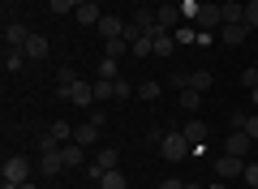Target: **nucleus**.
Masks as SVG:
<instances>
[{"label": "nucleus", "instance_id": "nucleus-1", "mask_svg": "<svg viewBox=\"0 0 258 189\" xmlns=\"http://www.w3.org/2000/svg\"><path fill=\"white\" fill-rule=\"evenodd\" d=\"M159 155H164L168 163H181V159H189V155H194V142L181 134V129H172V134L159 138Z\"/></svg>", "mask_w": 258, "mask_h": 189}, {"label": "nucleus", "instance_id": "nucleus-2", "mask_svg": "<svg viewBox=\"0 0 258 189\" xmlns=\"http://www.w3.org/2000/svg\"><path fill=\"white\" fill-rule=\"evenodd\" d=\"M56 99L78 103V108H91V103H95V86H86L82 78H78V82H56Z\"/></svg>", "mask_w": 258, "mask_h": 189}, {"label": "nucleus", "instance_id": "nucleus-3", "mask_svg": "<svg viewBox=\"0 0 258 189\" xmlns=\"http://www.w3.org/2000/svg\"><path fill=\"white\" fill-rule=\"evenodd\" d=\"M181 5H176V0H168V5H159L155 9V18H159V35H172L176 26H181Z\"/></svg>", "mask_w": 258, "mask_h": 189}, {"label": "nucleus", "instance_id": "nucleus-4", "mask_svg": "<svg viewBox=\"0 0 258 189\" xmlns=\"http://www.w3.org/2000/svg\"><path fill=\"white\" fill-rule=\"evenodd\" d=\"M194 22L203 30H215V26H224V9L215 5V0H207V5H198V13H194Z\"/></svg>", "mask_w": 258, "mask_h": 189}, {"label": "nucleus", "instance_id": "nucleus-5", "mask_svg": "<svg viewBox=\"0 0 258 189\" xmlns=\"http://www.w3.org/2000/svg\"><path fill=\"white\" fill-rule=\"evenodd\" d=\"M5 180H13V185H26V180H30V159H26V155L5 159Z\"/></svg>", "mask_w": 258, "mask_h": 189}, {"label": "nucleus", "instance_id": "nucleus-6", "mask_svg": "<svg viewBox=\"0 0 258 189\" xmlns=\"http://www.w3.org/2000/svg\"><path fill=\"white\" fill-rule=\"evenodd\" d=\"M249 142H254V138H249L245 129H232V134L224 138V155H237V159H245V155H249Z\"/></svg>", "mask_w": 258, "mask_h": 189}, {"label": "nucleus", "instance_id": "nucleus-7", "mask_svg": "<svg viewBox=\"0 0 258 189\" xmlns=\"http://www.w3.org/2000/svg\"><path fill=\"white\" fill-rule=\"evenodd\" d=\"M181 134H185V138H189V142H194V155H198V151H203V146H207V120L189 116V120H185V125H181Z\"/></svg>", "mask_w": 258, "mask_h": 189}, {"label": "nucleus", "instance_id": "nucleus-8", "mask_svg": "<svg viewBox=\"0 0 258 189\" xmlns=\"http://www.w3.org/2000/svg\"><path fill=\"white\" fill-rule=\"evenodd\" d=\"M134 26H138L142 35H151V39H155V35H159V18H155V5H142V9L134 13Z\"/></svg>", "mask_w": 258, "mask_h": 189}, {"label": "nucleus", "instance_id": "nucleus-9", "mask_svg": "<svg viewBox=\"0 0 258 189\" xmlns=\"http://www.w3.org/2000/svg\"><path fill=\"white\" fill-rule=\"evenodd\" d=\"M245 172V159H237V155H220L215 159V176L220 180H232V176H241Z\"/></svg>", "mask_w": 258, "mask_h": 189}, {"label": "nucleus", "instance_id": "nucleus-10", "mask_svg": "<svg viewBox=\"0 0 258 189\" xmlns=\"http://www.w3.org/2000/svg\"><path fill=\"white\" fill-rule=\"evenodd\" d=\"M125 26H129V22H120L116 13H103V18H99V26H95V30H99L103 39H120V35H125Z\"/></svg>", "mask_w": 258, "mask_h": 189}, {"label": "nucleus", "instance_id": "nucleus-11", "mask_svg": "<svg viewBox=\"0 0 258 189\" xmlns=\"http://www.w3.org/2000/svg\"><path fill=\"white\" fill-rule=\"evenodd\" d=\"M39 168H43V176L52 180V176H60V172L69 168V163H64V155H60V151H43V159H39Z\"/></svg>", "mask_w": 258, "mask_h": 189}, {"label": "nucleus", "instance_id": "nucleus-12", "mask_svg": "<svg viewBox=\"0 0 258 189\" xmlns=\"http://www.w3.org/2000/svg\"><path fill=\"white\" fill-rule=\"evenodd\" d=\"M245 35H249L245 22H228V26H220V39H224L228 47H241V43H245Z\"/></svg>", "mask_w": 258, "mask_h": 189}, {"label": "nucleus", "instance_id": "nucleus-13", "mask_svg": "<svg viewBox=\"0 0 258 189\" xmlns=\"http://www.w3.org/2000/svg\"><path fill=\"white\" fill-rule=\"evenodd\" d=\"M26 39H30V30L22 22H9L5 26V47H26Z\"/></svg>", "mask_w": 258, "mask_h": 189}, {"label": "nucleus", "instance_id": "nucleus-14", "mask_svg": "<svg viewBox=\"0 0 258 189\" xmlns=\"http://www.w3.org/2000/svg\"><path fill=\"white\" fill-rule=\"evenodd\" d=\"M99 129H103V125L86 120V125H78V129H74V142H78V146H95V142H99Z\"/></svg>", "mask_w": 258, "mask_h": 189}, {"label": "nucleus", "instance_id": "nucleus-15", "mask_svg": "<svg viewBox=\"0 0 258 189\" xmlns=\"http://www.w3.org/2000/svg\"><path fill=\"white\" fill-rule=\"evenodd\" d=\"M99 18H103V5H95V0L78 5V22H82V26H99Z\"/></svg>", "mask_w": 258, "mask_h": 189}, {"label": "nucleus", "instance_id": "nucleus-16", "mask_svg": "<svg viewBox=\"0 0 258 189\" xmlns=\"http://www.w3.org/2000/svg\"><path fill=\"white\" fill-rule=\"evenodd\" d=\"M47 47H52V43H47L43 35H35V30H30V39H26V47H22V52H26L30 60H43V56H47Z\"/></svg>", "mask_w": 258, "mask_h": 189}, {"label": "nucleus", "instance_id": "nucleus-17", "mask_svg": "<svg viewBox=\"0 0 258 189\" xmlns=\"http://www.w3.org/2000/svg\"><path fill=\"white\" fill-rule=\"evenodd\" d=\"M198 108H203V90H189V86H181V112L198 116Z\"/></svg>", "mask_w": 258, "mask_h": 189}, {"label": "nucleus", "instance_id": "nucleus-18", "mask_svg": "<svg viewBox=\"0 0 258 189\" xmlns=\"http://www.w3.org/2000/svg\"><path fill=\"white\" fill-rule=\"evenodd\" d=\"M26 60H30V56L22 52V47H5V73H18Z\"/></svg>", "mask_w": 258, "mask_h": 189}, {"label": "nucleus", "instance_id": "nucleus-19", "mask_svg": "<svg viewBox=\"0 0 258 189\" xmlns=\"http://www.w3.org/2000/svg\"><path fill=\"white\" fill-rule=\"evenodd\" d=\"M185 86H189V90H211V86H215V78H211L207 69H194L189 78H185Z\"/></svg>", "mask_w": 258, "mask_h": 189}, {"label": "nucleus", "instance_id": "nucleus-20", "mask_svg": "<svg viewBox=\"0 0 258 189\" xmlns=\"http://www.w3.org/2000/svg\"><path fill=\"white\" fill-rule=\"evenodd\" d=\"M82 151H86V146H78V142H64V146H60V155H64V163H69V168L86 163V155H82Z\"/></svg>", "mask_w": 258, "mask_h": 189}, {"label": "nucleus", "instance_id": "nucleus-21", "mask_svg": "<svg viewBox=\"0 0 258 189\" xmlns=\"http://www.w3.org/2000/svg\"><path fill=\"white\" fill-rule=\"evenodd\" d=\"M95 163H99L103 172H112V168H116V163H120V151H116V146H103V151L95 155Z\"/></svg>", "mask_w": 258, "mask_h": 189}, {"label": "nucleus", "instance_id": "nucleus-22", "mask_svg": "<svg viewBox=\"0 0 258 189\" xmlns=\"http://www.w3.org/2000/svg\"><path fill=\"white\" fill-rule=\"evenodd\" d=\"M99 189H129V180H125V172H120V168H112V172H103Z\"/></svg>", "mask_w": 258, "mask_h": 189}, {"label": "nucleus", "instance_id": "nucleus-23", "mask_svg": "<svg viewBox=\"0 0 258 189\" xmlns=\"http://www.w3.org/2000/svg\"><path fill=\"white\" fill-rule=\"evenodd\" d=\"M220 9H224V26H228V22H241V18H245V5H241V0H224Z\"/></svg>", "mask_w": 258, "mask_h": 189}, {"label": "nucleus", "instance_id": "nucleus-24", "mask_svg": "<svg viewBox=\"0 0 258 189\" xmlns=\"http://www.w3.org/2000/svg\"><path fill=\"white\" fill-rule=\"evenodd\" d=\"M95 99H116V82L99 78V82H95Z\"/></svg>", "mask_w": 258, "mask_h": 189}, {"label": "nucleus", "instance_id": "nucleus-25", "mask_svg": "<svg viewBox=\"0 0 258 189\" xmlns=\"http://www.w3.org/2000/svg\"><path fill=\"white\" fill-rule=\"evenodd\" d=\"M125 52H129V43H125V39H108V47H103V56H108V60H120Z\"/></svg>", "mask_w": 258, "mask_h": 189}, {"label": "nucleus", "instance_id": "nucleus-26", "mask_svg": "<svg viewBox=\"0 0 258 189\" xmlns=\"http://www.w3.org/2000/svg\"><path fill=\"white\" fill-rule=\"evenodd\" d=\"M176 52V39L172 35H155V56H172Z\"/></svg>", "mask_w": 258, "mask_h": 189}, {"label": "nucleus", "instance_id": "nucleus-27", "mask_svg": "<svg viewBox=\"0 0 258 189\" xmlns=\"http://www.w3.org/2000/svg\"><path fill=\"white\" fill-rule=\"evenodd\" d=\"M99 78H112V82H116V78H120V60H108V56H103V60H99Z\"/></svg>", "mask_w": 258, "mask_h": 189}, {"label": "nucleus", "instance_id": "nucleus-28", "mask_svg": "<svg viewBox=\"0 0 258 189\" xmlns=\"http://www.w3.org/2000/svg\"><path fill=\"white\" fill-rule=\"evenodd\" d=\"M78 5H86V0H47V9H52V13H74Z\"/></svg>", "mask_w": 258, "mask_h": 189}, {"label": "nucleus", "instance_id": "nucleus-29", "mask_svg": "<svg viewBox=\"0 0 258 189\" xmlns=\"http://www.w3.org/2000/svg\"><path fill=\"white\" fill-rule=\"evenodd\" d=\"M138 95H142V99H159V95H164V82H142Z\"/></svg>", "mask_w": 258, "mask_h": 189}, {"label": "nucleus", "instance_id": "nucleus-30", "mask_svg": "<svg viewBox=\"0 0 258 189\" xmlns=\"http://www.w3.org/2000/svg\"><path fill=\"white\" fill-rule=\"evenodd\" d=\"M47 134H52V138H56V142H60V146H64V142H69V138H74V129L64 125V120H56V125H52V129H47Z\"/></svg>", "mask_w": 258, "mask_h": 189}, {"label": "nucleus", "instance_id": "nucleus-31", "mask_svg": "<svg viewBox=\"0 0 258 189\" xmlns=\"http://www.w3.org/2000/svg\"><path fill=\"white\" fill-rule=\"evenodd\" d=\"M172 39H176V43H198V30H194V26H176Z\"/></svg>", "mask_w": 258, "mask_h": 189}, {"label": "nucleus", "instance_id": "nucleus-32", "mask_svg": "<svg viewBox=\"0 0 258 189\" xmlns=\"http://www.w3.org/2000/svg\"><path fill=\"white\" fill-rule=\"evenodd\" d=\"M241 22H245L249 30L258 26V0H245V18H241Z\"/></svg>", "mask_w": 258, "mask_h": 189}, {"label": "nucleus", "instance_id": "nucleus-33", "mask_svg": "<svg viewBox=\"0 0 258 189\" xmlns=\"http://www.w3.org/2000/svg\"><path fill=\"white\" fill-rule=\"evenodd\" d=\"M241 176H245V189H258V163H245Z\"/></svg>", "mask_w": 258, "mask_h": 189}, {"label": "nucleus", "instance_id": "nucleus-34", "mask_svg": "<svg viewBox=\"0 0 258 189\" xmlns=\"http://www.w3.org/2000/svg\"><path fill=\"white\" fill-rule=\"evenodd\" d=\"M129 95H134V86H129L125 78H116V99H129Z\"/></svg>", "mask_w": 258, "mask_h": 189}, {"label": "nucleus", "instance_id": "nucleus-35", "mask_svg": "<svg viewBox=\"0 0 258 189\" xmlns=\"http://www.w3.org/2000/svg\"><path fill=\"white\" fill-rule=\"evenodd\" d=\"M241 82H245V86H258V65H249V69L241 73Z\"/></svg>", "mask_w": 258, "mask_h": 189}, {"label": "nucleus", "instance_id": "nucleus-36", "mask_svg": "<svg viewBox=\"0 0 258 189\" xmlns=\"http://www.w3.org/2000/svg\"><path fill=\"white\" fill-rule=\"evenodd\" d=\"M245 134L258 138V112H249V116H245Z\"/></svg>", "mask_w": 258, "mask_h": 189}, {"label": "nucleus", "instance_id": "nucleus-37", "mask_svg": "<svg viewBox=\"0 0 258 189\" xmlns=\"http://www.w3.org/2000/svg\"><path fill=\"white\" fill-rule=\"evenodd\" d=\"M56 82H78V73L69 69V65H64V69H56Z\"/></svg>", "mask_w": 258, "mask_h": 189}, {"label": "nucleus", "instance_id": "nucleus-38", "mask_svg": "<svg viewBox=\"0 0 258 189\" xmlns=\"http://www.w3.org/2000/svg\"><path fill=\"white\" fill-rule=\"evenodd\" d=\"M159 189H185V180L181 176H168V180H159Z\"/></svg>", "mask_w": 258, "mask_h": 189}, {"label": "nucleus", "instance_id": "nucleus-39", "mask_svg": "<svg viewBox=\"0 0 258 189\" xmlns=\"http://www.w3.org/2000/svg\"><path fill=\"white\" fill-rule=\"evenodd\" d=\"M249 103H254V112H258V86H249Z\"/></svg>", "mask_w": 258, "mask_h": 189}, {"label": "nucleus", "instance_id": "nucleus-40", "mask_svg": "<svg viewBox=\"0 0 258 189\" xmlns=\"http://www.w3.org/2000/svg\"><path fill=\"white\" fill-rule=\"evenodd\" d=\"M207 189H228V185H224V180H211V185H207Z\"/></svg>", "mask_w": 258, "mask_h": 189}, {"label": "nucleus", "instance_id": "nucleus-41", "mask_svg": "<svg viewBox=\"0 0 258 189\" xmlns=\"http://www.w3.org/2000/svg\"><path fill=\"white\" fill-rule=\"evenodd\" d=\"M0 189H22V185H13V180H5V185H0Z\"/></svg>", "mask_w": 258, "mask_h": 189}, {"label": "nucleus", "instance_id": "nucleus-42", "mask_svg": "<svg viewBox=\"0 0 258 189\" xmlns=\"http://www.w3.org/2000/svg\"><path fill=\"white\" fill-rule=\"evenodd\" d=\"M147 5H155V9H159V5H168V0H147Z\"/></svg>", "mask_w": 258, "mask_h": 189}, {"label": "nucleus", "instance_id": "nucleus-43", "mask_svg": "<svg viewBox=\"0 0 258 189\" xmlns=\"http://www.w3.org/2000/svg\"><path fill=\"white\" fill-rule=\"evenodd\" d=\"M185 189H203V185H194V180H185Z\"/></svg>", "mask_w": 258, "mask_h": 189}, {"label": "nucleus", "instance_id": "nucleus-44", "mask_svg": "<svg viewBox=\"0 0 258 189\" xmlns=\"http://www.w3.org/2000/svg\"><path fill=\"white\" fill-rule=\"evenodd\" d=\"M22 189H35V180H26V185H22Z\"/></svg>", "mask_w": 258, "mask_h": 189}, {"label": "nucleus", "instance_id": "nucleus-45", "mask_svg": "<svg viewBox=\"0 0 258 189\" xmlns=\"http://www.w3.org/2000/svg\"><path fill=\"white\" fill-rule=\"evenodd\" d=\"M95 5H112V0H95Z\"/></svg>", "mask_w": 258, "mask_h": 189}, {"label": "nucleus", "instance_id": "nucleus-46", "mask_svg": "<svg viewBox=\"0 0 258 189\" xmlns=\"http://www.w3.org/2000/svg\"><path fill=\"white\" fill-rule=\"evenodd\" d=\"M194 5H207V0H194Z\"/></svg>", "mask_w": 258, "mask_h": 189}, {"label": "nucleus", "instance_id": "nucleus-47", "mask_svg": "<svg viewBox=\"0 0 258 189\" xmlns=\"http://www.w3.org/2000/svg\"><path fill=\"white\" fill-rule=\"evenodd\" d=\"M5 5H18V0H5Z\"/></svg>", "mask_w": 258, "mask_h": 189}, {"label": "nucleus", "instance_id": "nucleus-48", "mask_svg": "<svg viewBox=\"0 0 258 189\" xmlns=\"http://www.w3.org/2000/svg\"><path fill=\"white\" fill-rule=\"evenodd\" d=\"M241 5H245V0H241Z\"/></svg>", "mask_w": 258, "mask_h": 189}]
</instances>
